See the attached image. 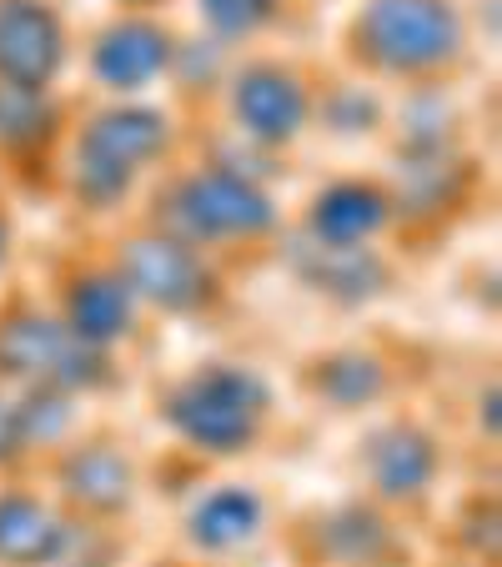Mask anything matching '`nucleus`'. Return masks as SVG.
I'll list each match as a JSON object with an SVG mask.
<instances>
[{
    "label": "nucleus",
    "mask_w": 502,
    "mask_h": 567,
    "mask_svg": "<svg viewBox=\"0 0 502 567\" xmlns=\"http://www.w3.org/2000/svg\"><path fill=\"white\" fill-rule=\"evenodd\" d=\"M262 412V386L252 377L236 372H212L192 382V392L176 402V422L206 447H236L252 437V422Z\"/></svg>",
    "instance_id": "1"
},
{
    "label": "nucleus",
    "mask_w": 502,
    "mask_h": 567,
    "mask_svg": "<svg viewBox=\"0 0 502 567\" xmlns=\"http://www.w3.org/2000/svg\"><path fill=\"white\" fill-rule=\"evenodd\" d=\"M367 35L372 51L397 65H428L458 45V25L438 0H377L367 16Z\"/></svg>",
    "instance_id": "2"
},
{
    "label": "nucleus",
    "mask_w": 502,
    "mask_h": 567,
    "mask_svg": "<svg viewBox=\"0 0 502 567\" xmlns=\"http://www.w3.org/2000/svg\"><path fill=\"white\" fill-rule=\"evenodd\" d=\"M55 55H61L55 21L31 0H11L0 11V71L21 91H35L55 71Z\"/></svg>",
    "instance_id": "3"
},
{
    "label": "nucleus",
    "mask_w": 502,
    "mask_h": 567,
    "mask_svg": "<svg viewBox=\"0 0 502 567\" xmlns=\"http://www.w3.org/2000/svg\"><path fill=\"white\" fill-rule=\"evenodd\" d=\"M161 141V121L156 116H106L96 131L86 136V172H106L111 186L126 182L131 161H141L151 146Z\"/></svg>",
    "instance_id": "4"
},
{
    "label": "nucleus",
    "mask_w": 502,
    "mask_h": 567,
    "mask_svg": "<svg viewBox=\"0 0 502 567\" xmlns=\"http://www.w3.org/2000/svg\"><path fill=\"white\" fill-rule=\"evenodd\" d=\"M186 216L202 231H252V226L267 221V202L252 196L232 176H206V182H196L186 192Z\"/></svg>",
    "instance_id": "5"
},
{
    "label": "nucleus",
    "mask_w": 502,
    "mask_h": 567,
    "mask_svg": "<svg viewBox=\"0 0 502 567\" xmlns=\"http://www.w3.org/2000/svg\"><path fill=\"white\" fill-rule=\"evenodd\" d=\"M131 281H136L141 291H151V297H161L166 307H186V301L202 291L196 261L186 257L182 247H172V241H141V247L131 251Z\"/></svg>",
    "instance_id": "6"
},
{
    "label": "nucleus",
    "mask_w": 502,
    "mask_h": 567,
    "mask_svg": "<svg viewBox=\"0 0 502 567\" xmlns=\"http://www.w3.org/2000/svg\"><path fill=\"white\" fill-rule=\"evenodd\" d=\"M236 111L246 116V126L262 131V136H287V131H297L301 121V91L291 86V81H281V75H246L242 96H236Z\"/></svg>",
    "instance_id": "7"
},
{
    "label": "nucleus",
    "mask_w": 502,
    "mask_h": 567,
    "mask_svg": "<svg viewBox=\"0 0 502 567\" xmlns=\"http://www.w3.org/2000/svg\"><path fill=\"white\" fill-rule=\"evenodd\" d=\"M161 55H166V45H161V35L151 25H126V31H116L101 45V71L116 86H136V81H146L161 65Z\"/></svg>",
    "instance_id": "8"
},
{
    "label": "nucleus",
    "mask_w": 502,
    "mask_h": 567,
    "mask_svg": "<svg viewBox=\"0 0 502 567\" xmlns=\"http://www.w3.org/2000/svg\"><path fill=\"white\" fill-rule=\"evenodd\" d=\"M55 523L35 503H0V557L31 563L55 547Z\"/></svg>",
    "instance_id": "9"
},
{
    "label": "nucleus",
    "mask_w": 502,
    "mask_h": 567,
    "mask_svg": "<svg viewBox=\"0 0 502 567\" xmlns=\"http://www.w3.org/2000/svg\"><path fill=\"white\" fill-rule=\"evenodd\" d=\"M377 221H382L377 196L372 192H357V186L331 192L327 202H321V212H317V226L331 236V241H357V236H367Z\"/></svg>",
    "instance_id": "10"
},
{
    "label": "nucleus",
    "mask_w": 502,
    "mask_h": 567,
    "mask_svg": "<svg viewBox=\"0 0 502 567\" xmlns=\"http://www.w3.org/2000/svg\"><path fill=\"white\" fill-rule=\"evenodd\" d=\"M126 327V287L116 281H91L75 297V332L81 337H116Z\"/></svg>",
    "instance_id": "11"
},
{
    "label": "nucleus",
    "mask_w": 502,
    "mask_h": 567,
    "mask_svg": "<svg viewBox=\"0 0 502 567\" xmlns=\"http://www.w3.org/2000/svg\"><path fill=\"white\" fill-rule=\"evenodd\" d=\"M252 523H257V503L246 493H222L196 513V537L222 547V543H236V537L252 533Z\"/></svg>",
    "instance_id": "12"
},
{
    "label": "nucleus",
    "mask_w": 502,
    "mask_h": 567,
    "mask_svg": "<svg viewBox=\"0 0 502 567\" xmlns=\"http://www.w3.org/2000/svg\"><path fill=\"white\" fill-rule=\"evenodd\" d=\"M428 467H432V457L417 447V442H397V447H392V467H377V472H382L387 493H412L417 482L428 477Z\"/></svg>",
    "instance_id": "13"
},
{
    "label": "nucleus",
    "mask_w": 502,
    "mask_h": 567,
    "mask_svg": "<svg viewBox=\"0 0 502 567\" xmlns=\"http://www.w3.org/2000/svg\"><path fill=\"white\" fill-rule=\"evenodd\" d=\"M75 482H86V497H101V503H116L126 493V467L116 457H86L75 467Z\"/></svg>",
    "instance_id": "14"
},
{
    "label": "nucleus",
    "mask_w": 502,
    "mask_h": 567,
    "mask_svg": "<svg viewBox=\"0 0 502 567\" xmlns=\"http://www.w3.org/2000/svg\"><path fill=\"white\" fill-rule=\"evenodd\" d=\"M262 11H267V0H212V16L226 31H246Z\"/></svg>",
    "instance_id": "15"
}]
</instances>
